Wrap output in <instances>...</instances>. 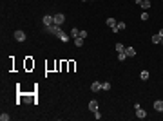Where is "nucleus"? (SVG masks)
<instances>
[{"label":"nucleus","instance_id":"39448f33","mask_svg":"<svg viewBox=\"0 0 163 121\" xmlns=\"http://www.w3.org/2000/svg\"><path fill=\"white\" fill-rule=\"evenodd\" d=\"M47 31H49V33H53V34H58L62 29H60V25H56V24H51V25L47 27Z\"/></svg>","mask_w":163,"mask_h":121},{"label":"nucleus","instance_id":"423d86ee","mask_svg":"<svg viewBox=\"0 0 163 121\" xmlns=\"http://www.w3.org/2000/svg\"><path fill=\"white\" fill-rule=\"evenodd\" d=\"M154 110L163 112V99H156V101H154Z\"/></svg>","mask_w":163,"mask_h":121},{"label":"nucleus","instance_id":"2eb2a0df","mask_svg":"<svg viewBox=\"0 0 163 121\" xmlns=\"http://www.w3.org/2000/svg\"><path fill=\"white\" fill-rule=\"evenodd\" d=\"M83 42H85V38H80V36H78V38H74V44H76V47H82V45H83Z\"/></svg>","mask_w":163,"mask_h":121},{"label":"nucleus","instance_id":"7ed1b4c3","mask_svg":"<svg viewBox=\"0 0 163 121\" xmlns=\"http://www.w3.org/2000/svg\"><path fill=\"white\" fill-rule=\"evenodd\" d=\"M42 22H44V25H45V27H49L51 24H54V18H53V15H45L44 18H42Z\"/></svg>","mask_w":163,"mask_h":121},{"label":"nucleus","instance_id":"0eeeda50","mask_svg":"<svg viewBox=\"0 0 163 121\" xmlns=\"http://www.w3.org/2000/svg\"><path fill=\"white\" fill-rule=\"evenodd\" d=\"M125 54H127V58H130V56H136V49L134 47H125V51H123Z\"/></svg>","mask_w":163,"mask_h":121},{"label":"nucleus","instance_id":"aec40b11","mask_svg":"<svg viewBox=\"0 0 163 121\" xmlns=\"http://www.w3.org/2000/svg\"><path fill=\"white\" fill-rule=\"evenodd\" d=\"M116 51H118V52H123V51H125V45H123V44H116Z\"/></svg>","mask_w":163,"mask_h":121},{"label":"nucleus","instance_id":"ddd939ff","mask_svg":"<svg viewBox=\"0 0 163 121\" xmlns=\"http://www.w3.org/2000/svg\"><path fill=\"white\" fill-rule=\"evenodd\" d=\"M150 40H152V44H161V36L160 34H152Z\"/></svg>","mask_w":163,"mask_h":121},{"label":"nucleus","instance_id":"dca6fc26","mask_svg":"<svg viewBox=\"0 0 163 121\" xmlns=\"http://www.w3.org/2000/svg\"><path fill=\"white\" fill-rule=\"evenodd\" d=\"M140 78H141L143 81H147V80H149V71H141V72H140Z\"/></svg>","mask_w":163,"mask_h":121},{"label":"nucleus","instance_id":"4468645a","mask_svg":"<svg viewBox=\"0 0 163 121\" xmlns=\"http://www.w3.org/2000/svg\"><path fill=\"white\" fill-rule=\"evenodd\" d=\"M71 36H73V38H78V36H80V29L73 27V29H71Z\"/></svg>","mask_w":163,"mask_h":121},{"label":"nucleus","instance_id":"a878e982","mask_svg":"<svg viewBox=\"0 0 163 121\" xmlns=\"http://www.w3.org/2000/svg\"><path fill=\"white\" fill-rule=\"evenodd\" d=\"M158 34H160V36L163 38V29H160V33H158Z\"/></svg>","mask_w":163,"mask_h":121},{"label":"nucleus","instance_id":"f3484780","mask_svg":"<svg viewBox=\"0 0 163 121\" xmlns=\"http://www.w3.org/2000/svg\"><path fill=\"white\" fill-rule=\"evenodd\" d=\"M11 119V116H9V114H6V112H2V114H0V121H9Z\"/></svg>","mask_w":163,"mask_h":121},{"label":"nucleus","instance_id":"1a4fd4ad","mask_svg":"<svg viewBox=\"0 0 163 121\" xmlns=\"http://www.w3.org/2000/svg\"><path fill=\"white\" fill-rule=\"evenodd\" d=\"M56 36H58V38H60L62 42H69V36H71V34H67V33H64V31H60V33H58Z\"/></svg>","mask_w":163,"mask_h":121},{"label":"nucleus","instance_id":"20e7f679","mask_svg":"<svg viewBox=\"0 0 163 121\" xmlns=\"http://www.w3.org/2000/svg\"><path fill=\"white\" fill-rule=\"evenodd\" d=\"M136 118H138V119H145V118H147V112L141 108V107L136 108Z\"/></svg>","mask_w":163,"mask_h":121},{"label":"nucleus","instance_id":"9d476101","mask_svg":"<svg viewBox=\"0 0 163 121\" xmlns=\"http://www.w3.org/2000/svg\"><path fill=\"white\" fill-rule=\"evenodd\" d=\"M125 27H127V24H125V22H118V24H116V27H114V33H118V31H121V29H125Z\"/></svg>","mask_w":163,"mask_h":121},{"label":"nucleus","instance_id":"f8f14e48","mask_svg":"<svg viewBox=\"0 0 163 121\" xmlns=\"http://www.w3.org/2000/svg\"><path fill=\"white\" fill-rule=\"evenodd\" d=\"M116 24H118V22H116L114 18H107V25H109L111 29H114V27H116Z\"/></svg>","mask_w":163,"mask_h":121},{"label":"nucleus","instance_id":"b1692460","mask_svg":"<svg viewBox=\"0 0 163 121\" xmlns=\"http://www.w3.org/2000/svg\"><path fill=\"white\" fill-rule=\"evenodd\" d=\"M94 118H96V119H101V114H100V110H96V112H94Z\"/></svg>","mask_w":163,"mask_h":121},{"label":"nucleus","instance_id":"5701e85b","mask_svg":"<svg viewBox=\"0 0 163 121\" xmlns=\"http://www.w3.org/2000/svg\"><path fill=\"white\" fill-rule=\"evenodd\" d=\"M147 18H149V13L143 11V13H141V20H147Z\"/></svg>","mask_w":163,"mask_h":121},{"label":"nucleus","instance_id":"f257e3e1","mask_svg":"<svg viewBox=\"0 0 163 121\" xmlns=\"http://www.w3.org/2000/svg\"><path fill=\"white\" fill-rule=\"evenodd\" d=\"M26 38H27V36H26V33H24V31H15V40L16 42H26Z\"/></svg>","mask_w":163,"mask_h":121},{"label":"nucleus","instance_id":"f03ea898","mask_svg":"<svg viewBox=\"0 0 163 121\" xmlns=\"http://www.w3.org/2000/svg\"><path fill=\"white\" fill-rule=\"evenodd\" d=\"M53 18H54V24H56V25H62V24L65 22V15H62V13L53 15Z\"/></svg>","mask_w":163,"mask_h":121},{"label":"nucleus","instance_id":"a211bd4d","mask_svg":"<svg viewBox=\"0 0 163 121\" xmlns=\"http://www.w3.org/2000/svg\"><path fill=\"white\" fill-rule=\"evenodd\" d=\"M141 7H143V9H150V0H143V2H141Z\"/></svg>","mask_w":163,"mask_h":121},{"label":"nucleus","instance_id":"6ab92c4d","mask_svg":"<svg viewBox=\"0 0 163 121\" xmlns=\"http://www.w3.org/2000/svg\"><path fill=\"white\" fill-rule=\"evenodd\" d=\"M101 91H111V83L109 81H103L101 83Z\"/></svg>","mask_w":163,"mask_h":121},{"label":"nucleus","instance_id":"bb28decb","mask_svg":"<svg viewBox=\"0 0 163 121\" xmlns=\"http://www.w3.org/2000/svg\"><path fill=\"white\" fill-rule=\"evenodd\" d=\"M82 2H89V0H82Z\"/></svg>","mask_w":163,"mask_h":121},{"label":"nucleus","instance_id":"6e6552de","mask_svg":"<svg viewBox=\"0 0 163 121\" xmlns=\"http://www.w3.org/2000/svg\"><path fill=\"white\" fill-rule=\"evenodd\" d=\"M91 91L93 92L101 91V83H100V81H93V83H91Z\"/></svg>","mask_w":163,"mask_h":121},{"label":"nucleus","instance_id":"9b49d317","mask_svg":"<svg viewBox=\"0 0 163 121\" xmlns=\"http://www.w3.org/2000/svg\"><path fill=\"white\" fill-rule=\"evenodd\" d=\"M89 110H91V112H96L98 110V101H89Z\"/></svg>","mask_w":163,"mask_h":121},{"label":"nucleus","instance_id":"4be33fe9","mask_svg":"<svg viewBox=\"0 0 163 121\" xmlns=\"http://www.w3.org/2000/svg\"><path fill=\"white\" fill-rule=\"evenodd\" d=\"M80 38H87V31L80 29Z\"/></svg>","mask_w":163,"mask_h":121},{"label":"nucleus","instance_id":"cd10ccee","mask_svg":"<svg viewBox=\"0 0 163 121\" xmlns=\"http://www.w3.org/2000/svg\"><path fill=\"white\" fill-rule=\"evenodd\" d=\"M161 45H163V38H161Z\"/></svg>","mask_w":163,"mask_h":121},{"label":"nucleus","instance_id":"393cba45","mask_svg":"<svg viewBox=\"0 0 163 121\" xmlns=\"http://www.w3.org/2000/svg\"><path fill=\"white\" fill-rule=\"evenodd\" d=\"M141 2H143V0H134V4H138V6H141Z\"/></svg>","mask_w":163,"mask_h":121},{"label":"nucleus","instance_id":"412c9836","mask_svg":"<svg viewBox=\"0 0 163 121\" xmlns=\"http://www.w3.org/2000/svg\"><path fill=\"white\" fill-rule=\"evenodd\" d=\"M118 60L125 61V60H127V54H125V52H118Z\"/></svg>","mask_w":163,"mask_h":121}]
</instances>
